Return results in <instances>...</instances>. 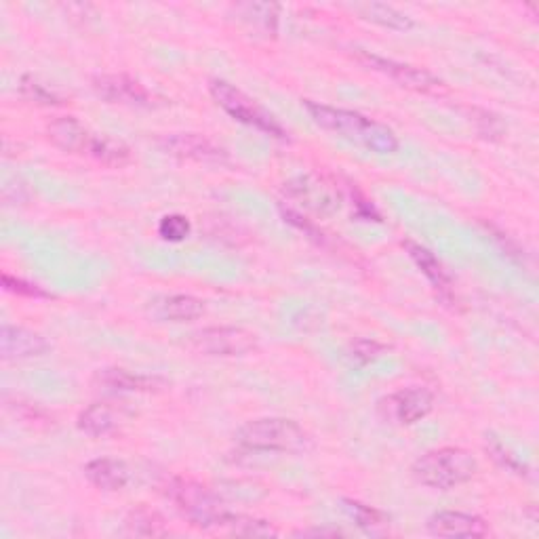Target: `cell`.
<instances>
[{
	"instance_id": "1",
	"label": "cell",
	"mask_w": 539,
	"mask_h": 539,
	"mask_svg": "<svg viewBox=\"0 0 539 539\" xmlns=\"http://www.w3.org/2000/svg\"><path fill=\"white\" fill-rule=\"evenodd\" d=\"M304 106L318 127L333 135L344 137L348 142L363 146L375 154L388 156L401 148V142H398V135L394 133V129L375 121V118H369L354 110L312 102V99H306Z\"/></svg>"
},
{
	"instance_id": "2",
	"label": "cell",
	"mask_w": 539,
	"mask_h": 539,
	"mask_svg": "<svg viewBox=\"0 0 539 539\" xmlns=\"http://www.w3.org/2000/svg\"><path fill=\"white\" fill-rule=\"evenodd\" d=\"M411 472L424 487L449 491L470 483L478 474V462L468 449L441 447L419 457Z\"/></svg>"
},
{
	"instance_id": "3",
	"label": "cell",
	"mask_w": 539,
	"mask_h": 539,
	"mask_svg": "<svg viewBox=\"0 0 539 539\" xmlns=\"http://www.w3.org/2000/svg\"><path fill=\"white\" fill-rule=\"evenodd\" d=\"M234 438L243 449L259 453H302L310 445L306 430L285 417L251 419Z\"/></svg>"
},
{
	"instance_id": "4",
	"label": "cell",
	"mask_w": 539,
	"mask_h": 539,
	"mask_svg": "<svg viewBox=\"0 0 539 539\" xmlns=\"http://www.w3.org/2000/svg\"><path fill=\"white\" fill-rule=\"evenodd\" d=\"M167 495L194 527L224 529L226 518L230 516V512L207 487L188 481V478H171Z\"/></svg>"
},
{
	"instance_id": "5",
	"label": "cell",
	"mask_w": 539,
	"mask_h": 539,
	"mask_svg": "<svg viewBox=\"0 0 539 539\" xmlns=\"http://www.w3.org/2000/svg\"><path fill=\"white\" fill-rule=\"evenodd\" d=\"M209 91L215 99V104L226 114H230L234 121L253 127L266 135H272L276 139H287V131L281 127V123H276L274 118L255 102V99H251L241 89H236L228 81H222V78H215L209 85Z\"/></svg>"
},
{
	"instance_id": "6",
	"label": "cell",
	"mask_w": 539,
	"mask_h": 539,
	"mask_svg": "<svg viewBox=\"0 0 539 539\" xmlns=\"http://www.w3.org/2000/svg\"><path fill=\"white\" fill-rule=\"evenodd\" d=\"M283 192L289 201L318 217H331L342 207V194L337 186L318 173H304L289 179Z\"/></svg>"
},
{
	"instance_id": "7",
	"label": "cell",
	"mask_w": 539,
	"mask_h": 539,
	"mask_svg": "<svg viewBox=\"0 0 539 539\" xmlns=\"http://www.w3.org/2000/svg\"><path fill=\"white\" fill-rule=\"evenodd\" d=\"M434 409V394L424 386H409L401 388L388 396H384L377 405L379 415L386 422L398 426H413L422 422Z\"/></svg>"
},
{
	"instance_id": "8",
	"label": "cell",
	"mask_w": 539,
	"mask_h": 539,
	"mask_svg": "<svg viewBox=\"0 0 539 539\" xmlns=\"http://www.w3.org/2000/svg\"><path fill=\"white\" fill-rule=\"evenodd\" d=\"M190 346L207 356H245L257 348V339L251 331L241 327H207L196 331Z\"/></svg>"
},
{
	"instance_id": "9",
	"label": "cell",
	"mask_w": 539,
	"mask_h": 539,
	"mask_svg": "<svg viewBox=\"0 0 539 539\" xmlns=\"http://www.w3.org/2000/svg\"><path fill=\"white\" fill-rule=\"evenodd\" d=\"M354 57L363 66H367L375 72L386 74L388 78H392V81H396L401 87H407V89H413L419 93H434L443 87V83L438 81V78L434 74H430L428 70L396 62V59L382 57V55L371 53V51H363V49H356Z\"/></svg>"
},
{
	"instance_id": "10",
	"label": "cell",
	"mask_w": 539,
	"mask_h": 539,
	"mask_svg": "<svg viewBox=\"0 0 539 539\" xmlns=\"http://www.w3.org/2000/svg\"><path fill=\"white\" fill-rule=\"evenodd\" d=\"M93 91L108 104L131 108H152L154 95L135 78L127 74H102L93 78Z\"/></svg>"
},
{
	"instance_id": "11",
	"label": "cell",
	"mask_w": 539,
	"mask_h": 539,
	"mask_svg": "<svg viewBox=\"0 0 539 539\" xmlns=\"http://www.w3.org/2000/svg\"><path fill=\"white\" fill-rule=\"evenodd\" d=\"M163 150L169 156L182 158V161L194 163H224L228 154L224 148L215 146L211 139L196 133H175L165 137L161 142Z\"/></svg>"
},
{
	"instance_id": "12",
	"label": "cell",
	"mask_w": 539,
	"mask_h": 539,
	"mask_svg": "<svg viewBox=\"0 0 539 539\" xmlns=\"http://www.w3.org/2000/svg\"><path fill=\"white\" fill-rule=\"evenodd\" d=\"M49 350L51 344L41 333L15 325H5L0 329V354H3V361H30V358L45 356Z\"/></svg>"
},
{
	"instance_id": "13",
	"label": "cell",
	"mask_w": 539,
	"mask_h": 539,
	"mask_svg": "<svg viewBox=\"0 0 539 539\" xmlns=\"http://www.w3.org/2000/svg\"><path fill=\"white\" fill-rule=\"evenodd\" d=\"M47 135L59 150L70 152V154L91 156L97 142V133H93L74 116L55 118V121L47 125Z\"/></svg>"
},
{
	"instance_id": "14",
	"label": "cell",
	"mask_w": 539,
	"mask_h": 539,
	"mask_svg": "<svg viewBox=\"0 0 539 539\" xmlns=\"http://www.w3.org/2000/svg\"><path fill=\"white\" fill-rule=\"evenodd\" d=\"M428 531L438 537H485L489 535V525L476 514L445 510L430 516Z\"/></svg>"
},
{
	"instance_id": "15",
	"label": "cell",
	"mask_w": 539,
	"mask_h": 539,
	"mask_svg": "<svg viewBox=\"0 0 539 539\" xmlns=\"http://www.w3.org/2000/svg\"><path fill=\"white\" fill-rule=\"evenodd\" d=\"M150 312L158 321H171V323H190L205 314V302L194 295L175 293L163 295L150 302Z\"/></svg>"
},
{
	"instance_id": "16",
	"label": "cell",
	"mask_w": 539,
	"mask_h": 539,
	"mask_svg": "<svg viewBox=\"0 0 539 539\" xmlns=\"http://www.w3.org/2000/svg\"><path fill=\"white\" fill-rule=\"evenodd\" d=\"M85 476L95 489L110 491V493L123 491L131 481L127 464L121 462V459H112V457L91 459V462L85 466Z\"/></svg>"
},
{
	"instance_id": "17",
	"label": "cell",
	"mask_w": 539,
	"mask_h": 539,
	"mask_svg": "<svg viewBox=\"0 0 539 539\" xmlns=\"http://www.w3.org/2000/svg\"><path fill=\"white\" fill-rule=\"evenodd\" d=\"M95 384L114 392H158L165 388V382L161 377L131 373L127 369L97 371Z\"/></svg>"
},
{
	"instance_id": "18",
	"label": "cell",
	"mask_w": 539,
	"mask_h": 539,
	"mask_svg": "<svg viewBox=\"0 0 539 539\" xmlns=\"http://www.w3.org/2000/svg\"><path fill=\"white\" fill-rule=\"evenodd\" d=\"M352 11L361 15L365 22H371L375 26H382L386 30L394 32H409L415 28L413 17L403 13L401 9H396L386 3H361V5H352Z\"/></svg>"
},
{
	"instance_id": "19",
	"label": "cell",
	"mask_w": 539,
	"mask_h": 539,
	"mask_svg": "<svg viewBox=\"0 0 539 539\" xmlns=\"http://www.w3.org/2000/svg\"><path fill=\"white\" fill-rule=\"evenodd\" d=\"M403 245H405L409 257L415 262V266L424 272V276L428 278V281H430L436 289L447 291L449 285H451V278H449L445 266H443L441 262H438V257H436L430 249H426V247H422V245H417V243H413V241H405Z\"/></svg>"
},
{
	"instance_id": "20",
	"label": "cell",
	"mask_w": 539,
	"mask_h": 539,
	"mask_svg": "<svg viewBox=\"0 0 539 539\" xmlns=\"http://www.w3.org/2000/svg\"><path fill=\"white\" fill-rule=\"evenodd\" d=\"M76 426L87 436L99 438V436H108L110 432H114V428L118 426V419L110 405L93 403L85 411H81V415H78Z\"/></svg>"
},
{
	"instance_id": "21",
	"label": "cell",
	"mask_w": 539,
	"mask_h": 539,
	"mask_svg": "<svg viewBox=\"0 0 539 539\" xmlns=\"http://www.w3.org/2000/svg\"><path fill=\"white\" fill-rule=\"evenodd\" d=\"M241 22L249 24L253 30L266 36H274L278 30V5L274 3H247L234 7Z\"/></svg>"
},
{
	"instance_id": "22",
	"label": "cell",
	"mask_w": 539,
	"mask_h": 539,
	"mask_svg": "<svg viewBox=\"0 0 539 539\" xmlns=\"http://www.w3.org/2000/svg\"><path fill=\"white\" fill-rule=\"evenodd\" d=\"M344 510L358 527L371 535H382L390 527V518L382 510L358 502V499H344Z\"/></svg>"
},
{
	"instance_id": "23",
	"label": "cell",
	"mask_w": 539,
	"mask_h": 539,
	"mask_svg": "<svg viewBox=\"0 0 539 539\" xmlns=\"http://www.w3.org/2000/svg\"><path fill=\"white\" fill-rule=\"evenodd\" d=\"M125 527H127L129 535H137V537H156V535L169 533V529L165 527L163 516L154 510H148V508L133 510L127 516Z\"/></svg>"
},
{
	"instance_id": "24",
	"label": "cell",
	"mask_w": 539,
	"mask_h": 539,
	"mask_svg": "<svg viewBox=\"0 0 539 539\" xmlns=\"http://www.w3.org/2000/svg\"><path fill=\"white\" fill-rule=\"evenodd\" d=\"M91 158H95V161L104 163L108 167H121V165L129 163L131 152L125 144L116 142V139L106 137V135H97V142H95V148L91 152Z\"/></svg>"
},
{
	"instance_id": "25",
	"label": "cell",
	"mask_w": 539,
	"mask_h": 539,
	"mask_svg": "<svg viewBox=\"0 0 539 539\" xmlns=\"http://www.w3.org/2000/svg\"><path fill=\"white\" fill-rule=\"evenodd\" d=\"M485 447H487V453L491 455L493 462L497 466L506 468L508 472H514L518 476H529V468L525 466V462H521L508 447L504 441H499V438L495 434H487L485 438Z\"/></svg>"
},
{
	"instance_id": "26",
	"label": "cell",
	"mask_w": 539,
	"mask_h": 539,
	"mask_svg": "<svg viewBox=\"0 0 539 539\" xmlns=\"http://www.w3.org/2000/svg\"><path fill=\"white\" fill-rule=\"evenodd\" d=\"M226 531L236 533V535H253V537H268V535H278V531L266 523L259 521V518H251V516H243V514H232L226 518Z\"/></svg>"
},
{
	"instance_id": "27",
	"label": "cell",
	"mask_w": 539,
	"mask_h": 539,
	"mask_svg": "<svg viewBox=\"0 0 539 539\" xmlns=\"http://www.w3.org/2000/svg\"><path fill=\"white\" fill-rule=\"evenodd\" d=\"M19 91H22V95L32 104H41V106L62 104V102H59V97L34 76H24L22 83H19Z\"/></svg>"
},
{
	"instance_id": "28",
	"label": "cell",
	"mask_w": 539,
	"mask_h": 539,
	"mask_svg": "<svg viewBox=\"0 0 539 539\" xmlns=\"http://www.w3.org/2000/svg\"><path fill=\"white\" fill-rule=\"evenodd\" d=\"M192 226L188 222V217L184 215H167L161 219V224H158V234H161L165 241L169 243H182L190 236Z\"/></svg>"
},
{
	"instance_id": "29",
	"label": "cell",
	"mask_w": 539,
	"mask_h": 539,
	"mask_svg": "<svg viewBox=\"0 0 539 539\" xmlns=\"http://www.w3.org/2000/svg\"><path fill=\"white\" fill-rule=\"evenodd\" d=\"M3 287L9 293L22 295V297H49V293L43 291L38 285L28 283V281H24V278H19V276H11L9 272L3 274Z\"/></svg>"
},
{
	"instance_id": "30",
	"label": "cell",
	"mask_w": 539,
	"mask_h": 539,
	"mask_svg": "<svg viewBox=\"0 0 539 539\" xmlns=\"http://www.w3.org/2000/svg\"><path fill=\"white\" fill-rule=\"evenodd\" d=\"M382 352H384V346L373 342V339H358V342L352 346V358L361 365L375 361V358L382 356Z\"/></svg>"
},
{
	"instance_id": "31",
	"label": "cell",
	"mask_w": 539,
	"mask_h": 539,
	"mask_svg": "<svg viewBox=\"0 0 539 539\" xmlns=\"http://www.w3.org/2000/svg\"><path fill=\"white\" fill-rule=\"evenodd\" d=\"M297 535H339V531H327V529H312V531H302V533H297Z\"/></svg>"
}]
</instances>
